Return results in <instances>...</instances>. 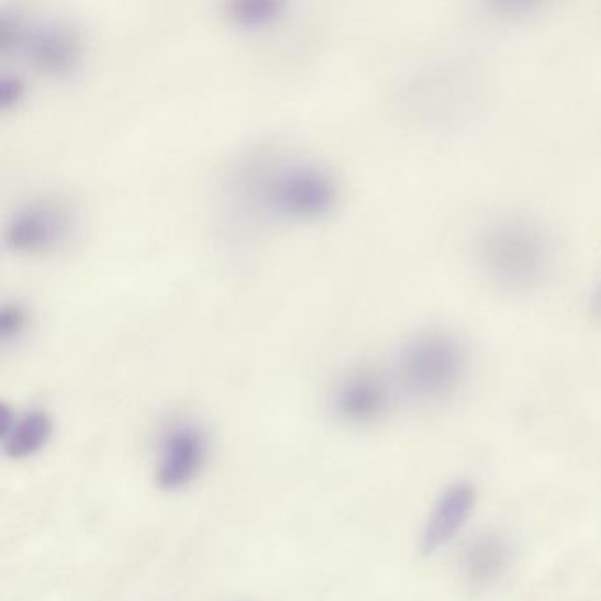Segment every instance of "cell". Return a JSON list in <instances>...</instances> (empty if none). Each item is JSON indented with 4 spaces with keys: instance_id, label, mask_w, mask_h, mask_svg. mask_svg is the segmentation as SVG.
<instances>
[{
    "instance_id": "cell-2",
    "label": "cell",
    "mask_w": 601,
    "mask_h": 601,
    "mask_svg": "<svg viewBox=\"0 0 601 601\" xmlns=\"http://www.w3.org/2000/svg\"><path fill=\"white\" fill-rule=\"evenodd\" d=\"M468 366L463 341L446 330H425L402 346L397 375L408 392L425 399L454 392Z\"/></svg>"
},
{
    "instance_id": "cell-6",
    "label": "cell",
    "mask_w": 601,
    "mask_h": 601,
    "mask_svg": "<svg viewBox=\"0 0 601 601\" xmlns=\"http://www.w3.org/2000/svg\"><path fill=\"white\" fill-rule=\"evenodd\" d=\"M69 210L55 201H36L11 219L5 242L22 254H45L58 249L71 236Z\"/></svg>"
},
{
    "instance_id": "cell-5",
    "label": "cell",
    "mask_w": 601,
    "mask_h": 601,
    "mask_svg": "<svg viewBox=\"0 0 601 601\" xmlns=\"http://www.w3.org/2000/svg\"><path fill=\"white\" fill-rule=\"evenodd\" d=\"M32 66L48 75H69L80 63V40L60 23H34L22 27L4 29ZM5 34V36H8Z\"/></svg>"
},
{
    "instance_id": "cell-3",
    "label": "cell",
    "mask_w": 601,
    "mask_h": 601,
    "mask_svg": "<svg viewBox=\"0 0 601 601\" xmlns=\"http://www.w3.org/2000/svg\"><path fill=\"white\" fill-rule=\"evenodd\" d=\"M264 200L274 214L294 221L325 218L338 201L334 175L316 165L285 166L265 183Z\"/></svg>"
},
{
    "instance_id": "cell-11",
    "label": "cell",
    "mask_w": 601,
    "mask_h": 601,
    "mask_svg": "<svg viewBox=\"0 0 601 601\" xmlns=\"http://www.w3.org/2000/svg\"><path fill=\"white\" fill-rule=\"evenodd\" d=\"M282 5L267 0H247V2H235L230 8V19L236 27L245 31H261L265 27H272L277 20L281 19Z\"/></svg>"
},
{
    "instance_id": "cell-7",
    "label": "cell",
    "mask_w": 601,
    "mask_h": 601,
    "mask_svg": "<svg viewBox=\"0 0 601 601\" xmlns=\"http://www.w3.org/2000/svg\"><path fill=\"white\" fill-rule=\"evenodd\" d=\"M332 405L346 422H375L390 405V387L372 370L353 372L335 388Z\"/></svg>"
},
{
    "instance_id": "cell-1",
    "label": "cell",
    "mask_w": 601,
    "mask_h": 601,
    "mask_svg": "<svg viewBox=\"0 0 601 601\" xmlns=\"http://www.w3.org/2000/svg\"><path fill=\"white\" fill-rule=\"evenodd\" d=\"M477 259L487 279L503 290H533L553 272L556 242L533 219H498L478 236Z\"/></svg>"
},
{
    "instance_id": "cell-9",
    "label": "cell",
    "mask_w": 601,
    "mask_h": 601,
    "mask_svg": "<svg viewBox=\"0 0 601 601\" xmlns=\"http://www.w3.org/2000/svg\"><path fill=\"white\" fill-rule=\"evenodd\" d=\"M54 423L45 411H29L14 416L8 410L0 413V436L4 454L11 459H27L48 443Z\"/></svg>"
},
{
    "instance_id": "cell-4",
    "label": "cell",
    "mask_w": 601,
    "mask_h": 601,
    "mask_svg": "<svg viewBox=\"0 0 601 601\" xmlns=\"http://www.w3.org/2000/svg\"><path fill=\"white\" fill-rule=\"evenodd\" d=\"M209 455V439L200 423L177 420L160 436L156 478L163 489L179 490L197 480Z\"/></svg>"
},
{
    "instance_id": "cell-12",
    "label": "cell",
    "mask_w": 601,
    "mask_h": 601,
    "mask_svg": "<svg viewBox=\"0 0 601 601\" xmlns=\"http://www.w3.org/2000/svg\"><path fill=\"white\" fill-rule=\"evenodd\" d=\"M29 325L27 314L22 309L10 308L2 311V316H0V337L4 341H10V338L20 337L25 326Z\"/></svg>"
},
{
    "instance_id": "cell-13",
    "label": "cell",
    "mask_w": 601,
    "mask_h": 601,
    "mask_svg": "<svg viewBox=\"0 0 601 601\" xmlns=\"http://www.w3.org/2000/svg\"><path fill=\"white\" fill-rule=\"evenodd\" d=\"M23 96V84L19 78H8L4 76L2 81H0V99H2V104L8 107V104L16 103L20 98Z\"/></svg>"
},
{
    "instance_id": "cell-10",
    "label": "cell",
    "mask_w": 601,
    "mask_h": 601,
    "mask_svg": "<svg viewBox=\"0 0 601 601\" xmlns=\"http://www.w3.org/2000/svg\"><path fill=\"white\" fill-rule=\"evenodd\" d=\"M504 547L499 539L483 536L469 547L466 554V570L472 580L486 582L503 568Z\"/></svg>"
},
{
    "instance_id": "cell-8",
    "label": "cell",
    "mask_w": 601,
    "mask_h": 601,
    "mask_svg": "<svg viewBox=\"0 0 601 601\" xmlns=\"http://www.w3.org/2000/svg\"><path fill=\"white\" fill-rule=\"evenodd\" d=\"M472 507H475V490L471 487L460 483L446 490L423 531V553H434L446 542H450L468 521Z\"/></svg>"
}]
</instances>
